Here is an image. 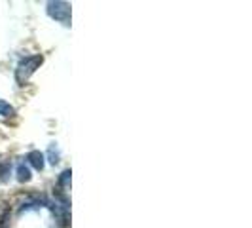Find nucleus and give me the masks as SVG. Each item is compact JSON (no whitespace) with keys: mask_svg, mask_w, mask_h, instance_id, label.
Here are the masks:
<instances>
[{"mask_svg":"<svg viewBox=\"0 0 252 228\" xmlns=\"http://www.w3.org/2000/svg\"><path fill=\"white\" fill-rule=\"evenodd\" d=\"M0 116H4V118H12L15 116V109L8 103V101L0 99Z\"/></svg>","mask_w":252,"mask_h":228,"instance_id":"nucleus-5","label":"nucleus"},{"mask_svg":"<svg viewBox=\"0 0 252 228\" xmlns=\"http://www.w3.org/2000/svg\"><path fill=\"white\" fill-rule=\"evenodd\" d=\"M44 57L42 56H32V57H25L21 63H19V67H17V82H25L28 76L32 74V72L36 71L40 65H42Z\"/></svg>","mask_w":252,"mask_h":228,"instance_id":"nucleus-1","label":"nucleus"},{"mask_svg":"<svg viewBox=\"0 0 252 228\" xmlns=\"http://www.w3.org/2000/svg\"><path fill=\"white\" fill-rule=\"evenodd\" d=\"M70 175H72V171H70V170L63 171V173H61V177H59V186L69 188V186H70Z\"/></svg>","mask_w":252,"mask_h":228,"instance_id":"nucleus-7","label":"nucleus"},{"mask_svg":"<svg viewBox=\"0 0 252 228\" xmlns=\"http://www.w3.org/2000/svg\"><path fill=\"white\" fill-rule=\"evenodd\" d=\"M30 179H32V175H30V168H28L25 162L17 164V181H19V183H28Z\"/></svg>","mask_w":252,"mask_h":228,"instance_id":"nucleus-4","label":"nucleus"},{"mask_svg":"<svg viewBox=\"0 0 252 228\" xmlns=\"http://www.w3.org/2000/svg\"><path fill=\"white\" fill-rule=\"evenodd\" d=\"M27 162L36 171H42L44 166H46V156H44L40 150H30L27 154Z\"/></svg>","mask_w":252,"mask_h":228,"instance_id":"nucleus-3","label":"nucleus"},{"mask_svg":"<svg viewBox=\"0 0 252 228\" xmlns=\"http://www.w3.org/2000/svg\"><path fill=\"white\" fill-rule=\"evenodd\" d=\"M8 173H10V162H6V164L0 166V179L2 181H8Z\"/></svg>","mask_w":252,"mask_h":228,"instance_id":"nucleus-8","label":"nucleus"},{"mask_svg":"<svg viewBox=\"0 0 252 228\" xmlns=\"http://www.w3.org/2000/svg\"><path fill=\"white\" fill-rule=\"evenodd\" d=\"M48 156H50V162H51L53 166H55V164H59V150H57V144H55V142H51V144H50Z\"/></svg>","mask_w":252,"mask_h":228,"instance_id":"nucleus-6","label":"nucleus"},{"mask_svg":"<svg viewBox=\"0 0 252 228\" xmlns=\"http://www.w3.org/2000/svg\"><path fill=\"white\" fill-rule=\"evenodd\" d=\"M48 15L51 19H55L59 23H63L65 27L70 25V4L67 2H50L48 4Z\"/></svg>","mask_w":252,"mask_h":228,"instance_id":"nucleus-2","label":"nucleus"}]
</instances>
